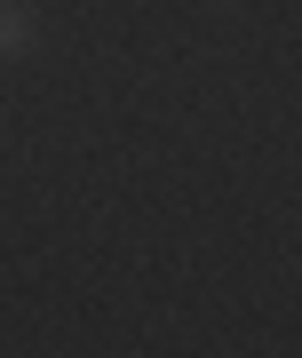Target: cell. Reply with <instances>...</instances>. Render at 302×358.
I'll use <instances>...</instances> for the list:
<instances>
[{
  "instance_id": "cell-1",
  "label": "cell",
  "mask_w": 302,
  "mask_h": 358,
  "mask_svg": "<svg viewBox=\"0 0 302 358\" xmlns=\"http://www.w3.org/2000/svg\"><path fill=\"white\" fill-rule=\"evenodd\" d=\"M24 48H32V24L8 8V0H0V56H24Z\"/></svg>"
}]
</instances>
